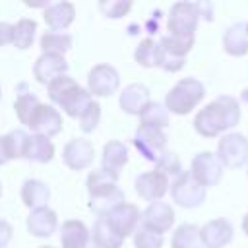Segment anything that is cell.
<instances>
[{
  "label": "cell",
  "mask_w": 248,
  "mask_h": 248,
  "mask_svg": "<svg viewBox=\"0 0 248 248\" xmlns=\"http://www.w3.org/2000/svg\"><path fill=\"white\" fill-rule=\"evenodd\" d=\"M198 21H200L198 2H176L170 6L169 19H167L169 35L182 37V39H194Z\"/></svg>",
  "instance_id": "cell-5"
},
{
  "label": "cell",
  "mask_w": 248,
  "mask_h": 248,
  "mask_svg": "<svg viewBox=\"0 0 248 248\" xmlns=\"http://www.w3.org/2000/svg\"><path fill=\"white\" fill-rule=\"evenodd\" d=\"M223 163L219 161L217 153H211V151H200L194 159H192V165H190V174L203 186V188H211L215 186L221 176H223Z\"/></svg>",
  "instance_id": "cell-11"
},
{
  "label": "cell",
  "mask_w": 248,
  "mask_h": 248,
  "mask_svg": "<svg viewBox=\"0 0 248 248\" xmlns=\"http://www.w3.org/2000/svg\"><path fill=\"white\" fill-rule=\"evenodd\" d=\"M132 143L145 161L157 163L159 157L167 151V134H165V130L138 126V130L132 138Z\"/></svg>",
  "instance_id": "cell-7"
},
{
  "label": "cell",
  "mask_w": 248,
  "mask_h": 248,
  "mask_svg": "<svg viewBox=\"0 0 248 248\" xmlns=\"http://www.w3.org/2000/svg\"><path fill=\"white\" fill-rule=\"evenodd\" d=\"M95 159V147L85 138L70 140L62 149V161L70 170H85Z\"/></svg>",
  "instance_id": "cell-13"
},
{
  "label": "cell",
  "mask_w": 248,
  "mask_h": 248,
  "mask_svg": "<svg viewBox=\"0 0 248 248\" xmlns=\"http://www.w3.org/2000/svg\"><path fill=\"white\" fill-rule=\"evenodd\" d=\"M169 186H170V184H169V176H165L163 172H159V170H155V169L138 174V178H136V182H134L136 194H138L141 200L149 202V203L161 202L163 196L169 192Z\"/></svg>",
  "instance_id": "cell-14"
},
{
  "label": "cell",
  "mask_w": 248,
  "mask_h": 248,
  "mask_svg": "<svg viewBox=\"0 0 248 248\" xmlns=\"http://www.w3.org/2000/svg\"><path fill=\"white\" fill-rule=\"evenodd\" d=\"M39 46L43 52L64 56L74 46V37L66 31H45L39 39Z\"/></svg>",
  "instance_id": "cell-27"
},
{
  "label": "cell",
  "mask_w": 248,
  "mask_h": 248,
  "mask_svg": "<svg viewBox=\"0 0 248 248\" xmlns=\"http://www.w3.org/2000/svg\"><path fill=\"white\" fill-rule=\"evenodd\" d=\"M223 50L231 56H244L248 54V35H246V23L236 21L229 25L223 33Z\"/></svg>",
  "instance_id": "cell-24"
},
{
  "label": "cell",
  "mask_w": 248,
  "mask_h": 248,
  "mask_svg": "<svg viewBox=\"0 0 248 248\" xmlns=\"http://www.w3.org/2000/svg\"><path fill=\"white\" fill-rule=\"evenodd\" d=\"M37 35V21L31 17H21L16 25H14V46L19 50H27Z\"/></svg>",
  "instance_id": "cell-29"
},
{
  "label": "cell",
  "mask_w": 248,
  "mask_h": 248,
  "mask_svg": "<svg viewBox=\"0 0 248 248\" xmlns=\"http://www.w3.org/2000/svg\"><path fill=\"white\" fill-rule=\"evenodd\" d=\"M46 91H48V99L58 105L70 118H79L81 112L91 105L93 97L89 95L87 89H83L74 78H70L68 74L66 76H60L56 79H52L48 85H46Z\"/></svg>",
  "instance_id": "cell-3"
},
{
  "label": "cell",
  "mask_w": 248,
  "mask_h": 248,
  "mask_svg": "<svg viewBox=\"0 0 248 248\" xmlns=\"http://www.w3.org/2000/svg\"><path fill=\"white\" fill-rule=\"evenodd\" d=\"M155 170H159V172H163L165 176H178L180 172H182V163H180V159H178V155L174 153V151H165L161 157H159V161L155 163Z\"/></svg>",
  "instance_id": "cell-35"
},
{
  "label": "cell",
  "mask_w": 248,
  "mask_h": 248,
  "mask_svg": "<svg viewBox=\"0 0 248 248\" xmlns=\"http://www.w3.org/2000/svg\"><path fill=\"white\" fill-rule=\"evenodd\" d=\"M39 103H41V101H39V97H37L35 93H31V91L19 93V95L16 97V103H14V110H16L17 120L27 126V122H29L33 110L39 107Z\"/></svg>",
  "instance_id": "cell-33"
},
{
  "label": "cell",
  "mask_w": 248,
  "mask_h": 248,
  "mask_svg": "<svg viewBox=\"0 0 248 248\" xmlns=\"http://www.w3.org/2000/svg\"><path fill=\"white\" fill-rule=\"evenodd\" d=\"M172 225H174V209L167 202H153L141 213V227L157 234L169 232Z\"/></svg>",
  "instance_id": "cell-15"
},
{
  "label": "cell",
  "mask_w": 248,
  "mask_h": 248,
  "mask_svg": "<svg viewBox=\"0 0 248 248\" xmlns=\"http://www.w3.org/2000/svg\"><path fill=\"white\" fill-rule=\"evenodd\" d=\"M0 196H2V184H0Z\"/></svg>",
  "instance_id": "cell-47"
},
{
  "label": "cell",
  "mask_w": 248,
  "mask_h": 248,
  "mask_svg": "<svg viewBox=\"0 0 248 248\" xmlns=\"http://www.w3.org/2000/svg\"><path fill=\"white\" fill-rule=\"evenodd\" d=\"M25 227H27V232L31 236H35V238H48L58 229V215L48 205L46 207L31 209L27 219H25Z\"/></svg>",
  "instance_id": "cell-17"
},
{
  "label": "cell",
  "mask_w": 248,
  "mask_h": 248,
  "mask_svg": "<svg viewBox=\"0 0 248 248\" xmlns=\"http://www.w3.org/2000/svg\"><path fill=\"white\" fill-rule=\"evenodd\" d=\"M149 89L143 83H130L122 89L120 97H118V105L126 114L132 116H140L141 110L149 105Z\"/></svg>",
  "instance_id": "cell-22"
},
{
  "label": "cell",
  "mask_w": 248,
  "mask_h": 248,
  "mask_svg": "<svg viewBox=\"0 0 248 248\" xmlns=\"http://www.w3.org/2000/svg\"><path fill=\"white\" fill-rule=\"evenodd\" d=\"M78 122H79V128H81L83 134H91L99 126V122H101V105L93 99L91 105L81 112V116L78 118Z\"/></svg>",
  "instance_id": "cell-36"
},
{
  "label": "cell",
  "mask_w": 248,
  "mask_h": 248,
  "mask_svg": "<svg viewBox=\"0 0 248 248\" xmlns=\"http://www.w3.org/2000/svg\"><path fill=\"white\" fill-rule=\"evenodd\" d=\"M246 35H248V21H246Z\"/></svg>",
  "instance_id": "cell-46"
},
{
  "label": "cell",
  "mask_w": 248,
  "mask_h": 248,
  "mask_svg": "<svg viewBox=\"0 0 248 248\" xmlns=\"http://www.w3.org/2000/svg\"><path fill=\"white\" fill-rule=\"evenodd\" d=\"M19 196H21L23 205L29 207V209L46 207L48 205V200H50V188L43 180H39V178H27L21 184Z\"/></svg>",
  "instance_id": "cell-23"
},
{
  "label": "cell",
  "mask_w": 248,
  "mask_h": 248,
  "mask_svg": "<svg viewBox=\"0 0 248 248\" xmlns=\"http://www.w3.org/2000/svg\"><path fill=\"white\" fill-rule=\"evenodd\" d=\"M140 126L165 130L169 126V110L165 108V105L157 101H149V105L140 114Z\"/></svg>",
  "instance_id": "cell-28"
},
{
  "label": "cell",
  "mask_w": 248,
  "mask_h": 248,
  "mask_svg": "<svg viewBox=\"0 0 248 248\" xmlns=\"http://www.w3.org/2000/svg\"><path fill=\"white\" fill-rule=\"evenodd\" d=\"M107 221L114 229V232L124 240L130 234H134L138 231V227L141 225V211L136 203L124 202L107 215Z\"/></svg>",
  "instance_id": "cell-12"
},
{
  "label": "cell",
  "mask_w": 248,
  "mask_h": 248,
  "mask_svg": "<svg viewBox=\"0 0 248 248\" xmlns=\"http://www.w3.org/2000/svg\"><path fill=\"white\" fill-rule=\"evenodd\" d=\"M242 101H244V103H248V89H244V91H242Z\"/></svg>",
  "instance_id": "cell-44"
},
{
  "label": "cell",
  "mask_w": 248,
  "mask_h": 248,
  "mask_svg": "<svg viewBox=\"0 0 248 248\" xmlns=\"http://www.w3.org/2000/svg\"><path fill=\"white\" fill-rule=\"evenodd\" d=\"M14 43V25L8 21H0V46Z\"/></svg>",
  "instance_id": "cell-39"
},
{
  "label": "cell",
  "mask_w": 248,
  "mask_h": 248,
  "mask_svg": "<svg viewBox=\"0 0 248 248\" xmlns=\"http://www.w3.org/2000/svg\"><path fill=\"white\" fill-rule=\"evenodd\" d=\"M198 8H200V19L203 17L205 21H211L213 16H211V4L207 2H198Z\"/></svg>",
  "instance_id": "cell-41"
},
{
  "label": "cell",
  "mask_w": 248,
  "mask_h": 248,
  "mask_svg": "<svg viewBox=\"0 0 248 248\" xmlns=\"http://www.w3.org/2000/svg\"><path fill=\"white\" fill-rule=\"evenodd\" d=\"M205 190L192 174L190 170H182L170 184V198L176 205L184 209L200 207L205 202Z\"/></svg>",
  "instance_id": "cell-6"
},
{
  "label": "cell",
  "mask_w": 248,
  "mask_h": 248,
  "mask_svg": "<svg viewBox=\"0 0 248 248\" xmlns=\"http://www.w3.org/2000/svg\"><path fill=\"white\" fill-rule=\"evenodd\" d=\"M85 188L89 194V209L97 217H107L114 207L126 202L124 192L118 188V180L103 169H95L87 174Z\"/></svg>",
  "instance_id": "cell-2"
},
{
  "label": "cell",
  "mask_w": 248,
  "mask_h": 248,
  "mask_svg": "<svg viewBox=\"0 0 248 248\" xmlns=\"http://www.w3.org/2000/svg\"><path fill=\"white\" fill-rule=\"evenodd\" d=\"M130 159V151L128 147L118 141V140H110L103 145V153H101V169L105 172H108L112 178H120V170L126 167Z\"/></svg>",
  "instance_id": "cell-19"
},
{
  "label": "cell",
  "mask_w": 248,
  "mask_h": 248,
  "mask_svg": "<svg viewBox=\"0 0 248 248\" xmlns=\"http://www.w3.org/2000/svg\"><path fill=\"white\" fill-rule=\"evenodd\" d=\"M39 248H54V246H39Z\"/></svg>",
  "instance_id": "cell-45"
},
{
  "label": "cell",
  "mask_w": 248,
  "mask_h": 248,
  "mask_svg": "<svg viewBox=\"0 0 248 248\" xmlns=\"http://www.w3.org/2000/svg\"><path fill=\"white\" fill-rule=\"evenodd\" d=\"M240 122V103L231 95H219L194 116V130L203 138H215Z\"/></svg>",
  "instance_id": "cell-1"
},
{
  "label": "cell",
  "mask_w": 248,
  "mask_h": 248,
  "mask_svg": "<svg viewBox=\"0 0 248 248\" xmlns=\"http://www.w3.org/2000/svg\"><path fill=\"white\" fill-rule=\"evenodd\" d=\"M120 87V76L110 64H95L87 74V91L91 97H110Z\"/></svg>",
  "instance_id": "cell-9"
},
{
  "label": "cell",
  "mask_w": 248,
  "mask_h": 248,
  "mask_svg": "<svg viewBox=\"0 0 248 248\" xmlns=\"http://www.w3.org/2000/svg\"><path fill=\"white\" fill-rule=\"evenodd\" d=\"M232 225L219 217V219H211L207 221L202 229H200V242L205 248H225L231 240H232Z\"/></svg>",
  "instance_id": "cell-18"
},
{
  "label": "cell",
  "mask_w": 248,
  "mask_h": 248,
  "mask_svg": "<svg viewBox=\"0 0 248 248\" xmlns=\"http://www.w3.org/2000/svg\"><path fill=\"white\" fill-rule=\"evenodd\" d=\"M62 248H95L91 244V232L79 219H68L60 227Z\"/></svg>",
  "instance_id": "cell-21"
},
{
  "label": "cell",
  "mask_w": 248,
  "mask_h": 248,
  "mask_svg": "<svg viewBox=\"0 0 248 248\" xmlns=\"http://www.w3.org/2000/svg\"><path fill=\"white\" fill-rule=\"evenodd\" d=\"M134 60L141 68H155V64H157V43L151 37L140 41V45L134 50Z\"/></svg>",
  "instance_id": "cell-34"
},
{
  "label": "cell",
  "mask_w": 248,
  "mask_h": 248,
  "mask_svg": "<svg viewBox=\"0 0 248 248\" xmlns=\"http://www.w3.org/2000/svg\"><path fill=\"white\" fill-rule=\"evenodd\" d=\"M161 50H165L167 54L174 56V58H182L186 60V54L192 50L194 46V39H182V37H172V35H165L159 41Z\"/></svg>",
  "instance_id": "cell-32"
},
{
  "label": "cell",
  "mask_w": 248,
  "mask_h": 248,
  "mask_svg": "<svg viewBox=\"0 0 248 248\" xmlns=\"http://www.w3.org/2000/svg\"><path fill=\"white\" fill-rule=\"evenodd\" d=\"M205 97V87L200 79L196 78H182L178 79L170 91L165 97V108L169 110V114H190Z\"/></svg>",
  "instance_id": "cell-4"
},
{
  "label": "cell",
  "mask_w": 248,
  "mask_h": 248,
  "mask_svg": "<svg viewBox=\"0 0 248 248\" xmlns=\"http://www.w3.org/2000/svg\"><path fill=\"white\" fill-rule=\"evenodd\" d=\"M29 136L31 134H27L25 130H19V128L10 130L8 134L2 136L10 161H14V159H25V149H27Z\"/></svg>",
  "instance_id": "cell-30"
},
{
  "label": "cell",
  "mask_w": 248,
  "mask_h": 248,
  "mask_svg": "<svg viewBox=\"0 0 248 248\" xmlns=\"http://www.w3.org/2000/svg\"><path fill=\"white\" fill-rule=\"evenodd\" d=\"M68 62L62 54H50V52H43L35 64H33V78L43 83V85H48L52 79L60 78V76H66L68 74Z\"/></svg>",
  "instance_id": "cell-16"
},
{
  "label": "cell",
  "mask_w": 248,
  "mask_h": 248,
  "mask_svg": "<svg viewBox=\"0 0 248 248\" xmlns=\"http://www.w3.org/2000/svg\"><path fill=\"white\" fill-rule=\"evenodd\" d=\"M163 234H157L145 227H138V231L134 232V246L136 248H163Z\"/></svg>",
  "instance_id": "cell-37"
},
{
  "label": "cell",
  "mask_w": 248,
  "mask_h": 248,
  "mask_svg": "<svg viewBox=\"0 0 248 248\" xmlns=\"http://www.w3.org/2000/svg\"><path fill=\"white\" fill-rule=\"evenodd\" d=\"M200 229L192 223H182L174 229L170 238V248H198Z\"/></svg>",
  "instance_id": "cell-31"
},
{
  "label": "cell",
  "mask_w": 248,
  "mask_h": 248,
  "mask_svg": "<svg viewBox=\"0 0 248 248\" xmlns=\"http://www.w3.org/2000/svg\"><path fill=\"white\" fill-rule=\"evenodd\" d=\"M0 93H2V91H0Z\"/></svg>",
  "instance_id": "cell-48"
},
{
  "label": "cell",
  "mask_w": 248,
  "mask_h": 248,
  "mask_svg": "<svg viewBox=\"0 0 248 248\" xmlns=\"http://www.w3.org/2000/svg\"><path fill=\"white\" fill-rule=\"evenodd\" d=\"M242 232L248 236V213L242 217Z\"/></svg>",
  "instance_id": "cell-43"
},
{
  "label": "cell",
  "mask_w": 248,
  "mask_h": 248,
  "mask_svg": "<svg viewBox=\"0 0 248 248\" xmlns=\"http://www.w3.org/2000/svg\"><path fill=\"white\" fill-rule=\"evenodd\" d=\"M43 19L48 31H66L76 19V6L72 2H48L43 12Z\"/></svg>",
  "instance_id": "cell-20"
},
{
  "label": "cell",
  "mask_w": 248,
  "mask_h": 248,
  "mask_svg": "<svg viewBox=\"0 0 248 248\" xmlns=\"http://www.w3.org/2000/svg\"><path fill=\"white\" fill-rule=\"evenodd\" d=\"M12 236H14V227L6 219H0V248H6Z\"/></svg>",
  "instance_id": "cell-40"
},
{
  "label": "cell",
  "mask_w": 248,
  "mask_h": 248,
  "mask_svg": "<svg viewBox=\"0 0 248 248\" xmlns=\"http://www.w3.org/2000/svg\"><path fill=\"white\" fill-rule=\"evenodd\" d=\"M10 163V157H8V151H6V145H4V138L0 136V167Z\"/></svg>",
  "instance_id": "cell-42"
},
{
  "label": "cell",
  "mask_w": 248,
  "mask_h": 248,
  "mask_svg": "<svg viewBox=\"0 0 248 248\" xmlns=\"http://www.w3.org/2000/svg\"><path fill=\"white\" fill-rule=\"evenodd\" d=\"M99 10L103 12V16L110 19H120L132 10V2L130 0H103L99 2Z\"/></svg>",
  "instance_id": "cell-38"
},
{
  "label": "cell",
  "mask_w": 248,
  "mask_h": 248,
  "mask_svg": "<svg viewBox=\"0 0 248 248\" xmlns=\"http://www.w3.org/2000/svg\"><path fill=\"white\" fill-rule=\"evenodd\" d=\"M27 128L37 136L54 138L62 132L64 120H62V114L58 112V108H54L52 105H46V103H39V107L33 110V114L27 122Z\"/></svg>",
  "instance_id": "cell-10"
},
{
  "label": "cell",
  "mask_w": 248,
  "mask_h": 248,
  "mask_svg": "<svg viewBox=\"0 0 248 248\" xmlns=\"http://www.w3.org/2000/svg\"><path fill=\"white\" fill-rule=\"evenodd\" d=\"M52 157H54V143L50 141V138L31 134L25 149V159L43 165V163H50Z\"/></svg>",
  "instance_id": "cell-26"
},
{
  "label": "cell",
  "mask_w": 248,
  "mask_h": 248,
  "mask_svg": "<svg viewBox=\"0 0 248 248\" xmlns=\"http://www.w3.org/2000/svg\"><path fill=\"white\" fill-rule=\"evenodd\" d=\"M217 157L223 167L238 169L248 161V138L238 132L225 134L217 143Z\"/></svg>",
  "instance_id": "cell-8"
},
{
  "label": "cell",
  "mask_w": 248,
  "mask_h": 248,
  "mask_svg": "<svg viewBox=\"0 0 248 248\" xmlns=\"http://www.w3.org/2000/svg\"><path fill=\"white\" fill-rule=\"evenodd\" d=\"M89 232H91V244L95 248H122V244H124V240L108 225L107 217H97V221Z\"/></svg>",
  "instance_id": "cell-25"
}]
</instances>
